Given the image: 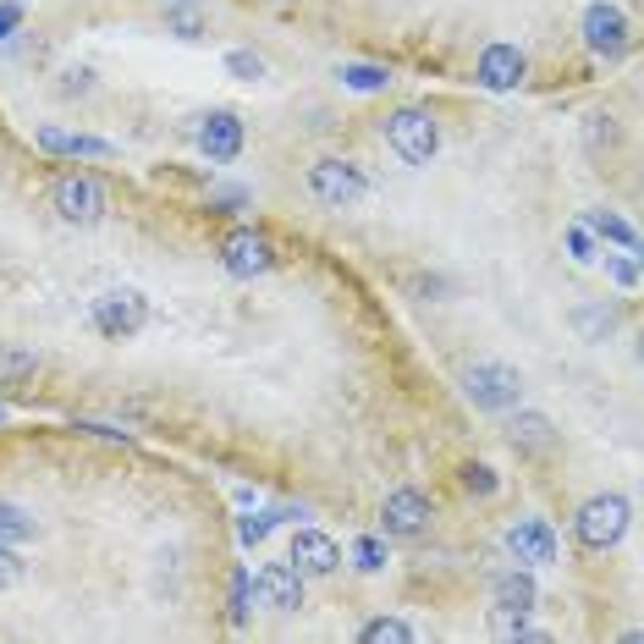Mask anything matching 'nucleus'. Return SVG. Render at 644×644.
Listing matches in <instances>:
<instances>
[{
  "instance_id": "obj_1",
  "label": "nucleus",
  "mask_w": 644,
  "mask_h": 644,
  "mask_svg": "<svg viewBox=\"0 0 644 644\" xmlns=\"http://www.w3.org/2000/svg\"><path fill=\"white\" fill-rule=\"evenodd\" d=\"M628 523H634L628 495H590V501L579 507V518H573V540H579L584 551H612V545L628 534Z\"/></svg>"
},
{
  "instance_id": "obj_2",
  "label": "nucleus",
  "mask_w": 644,
  "mask_h": 644,
  "mask_svg": "<svg viewBox=\"0 0 644 644\" xmlns=\"http://www.w3.org/2000/svg\"><path fill=\"white\" fill-rule=\"evenodd\" d=\"M463 386H469L474 408H484V413H507V408L523 402V375L512 364H495V358H474Z\"/></svg>"
},
{
  "instance_id": "obj_3",
  "label": "nucleus",
  "mask_w": 644,
  "mask_h": 644,
  "mask_svg": "<svg viewBox=\"0 0 644 644\" xmlns=\"http://www.w3.org/2000/svg\"><path fill=\"white\" fill-rule=\"evenodd\" d=\"M386 144H391V155L402 165H430V155H436V122H430V111L425 105L391 111L386 116Z\"/></svg>"
},
{
  "instance_id": "obj_4",
  "label": "nucleus",
  "mask_w": 644,
  "mask_h": 644,
  "mask_svg": "<svg viewBox=\"0 0 644 644\" xmlns=\"http://www.w3.org/2000/svg\"><path fill=\"white\" fill-rule=\"evenodd\" d=\"M309 193L320 198L325 209H352L369 193V176L352 161H320V165H309Z\"/></svg>"
},
{
  "instance_id": "obj_5",
  "label": "nucleus",
  "mask_w": 644,
  "mask_h": 644,
  "mask_svg": "<svg viewBox=\"0 0 644 644\" xmlns=\"http://www.w3.org/2000/svg\"><path fill=\"white\" fill-rule=\"evenodd\" d=\"M430 518H436V507H430V495H425L419 484H397V490L380 501V529H386L391 540H413V534H425Z\"/></svg>"
},
{
  "instance_id": "obj_6",
  "label": "nucleus",
  "mask_w": 644,
  "mask_h": 644,
  "mask_svg": "<svg viewBox=\"0 0 644 644\" xmlns=\"http://www.w3.org/2000/svg\"><path fill=\"white\" fill-rule=\"evenodd\" d=\"M248 601H259L270 612H298L304 606V573H298V562L293 556L287 562H265L254 573V584H248Z\"/></svg>"
},
{
  "instance_id": "obj_7",
  "label": "nucleus",
  "mask_w": 644,
  "mask_h": 644,
  "mask_svg": "<svg viewBox=\"0 0 644 644\" xmlns=\"http://www.w3.org/2000/svg\"><path fill=\"white\" fill-rule=\"evenodd\" d=\"M507 551H512V562H523V568H556L562 540H556V529H551L545 518H518V523L507 529Z\"/></svg>"
},
{
  "instance_id": "obj_8",
  "label": "nucleus",
  "mask_w": 644,
  "mask_h": 644,
  "mask_svg": "<svg viewBox=\"0 0 644 644\" xmlns=\"http://www.w3.org/2000/svg\"><path fill=\"white\" fill-rule=\"evenodd\" d=\"M584 44L595 50V55H623L628 44H634V28H628V17L617 11V6H606V0H595V6H584Z\"/></svg>"
},
{
  "instance_id": "obj_9",
  "label": "nucleus",
  "mask_w": 644,
  "mask_h": 644,
  "mask_svg": "<svg viewBox=\"0 0 644 644\" xmlns=\"http://www.w3.org/2000/svg\"><path fill=\"white\" fill-rule=\"evenodd\" d=\"M287 556L298 562V573L304 579H325V573H336L341 568V545L320 534V529H298L293 534V545H287Z\"/></svg>"
},
{
  "instance_id": "obj_10",
  "label": "nucleus",
  "mask_w": 644,
  "mask_h": 644,
  "mask_svg": "<svg viewBox=\"0 0 644 644\" xmlns=\"http://www.w3.org/2000/svg\"><path fill=\"white\" fill-rule=\"evenodd\" d=\"M198 150L209 155V165H226L243 155V122L232 116V111H209L204 122H198Z\"/></svg>"
},
{
  "instance_id": "obj_11",
  "label": "nucleus",
  "mask_w": 644,
  "mask_h": 644,
  "mask_svg": "<svg viewBox=\"0 0 644 644\" xmlns=\"http://www.w3.org/2000/svg\"><path fill=\"white\" fill-rule=\"evenodd\" d=\"M490 601H495L501 612H534L540 590H534V579H529V573L501 568V573H490Z\"/></svg>"
},
{
  "instance_id": "obj_12",
  "label": "nucleus",
  "mask_w": 644,
  "mask_h": 644,
  "mask_svg": "<svg viewBox=\"0 0 644 644\" xmlns=\"http://www.w3.org/2000/svg\"><path fill=\"white\" fill-rule=\"evenodd\" d=\"M165 33L198 39V33H204V11H198L193 0H171V6H165Z\"/></svg>"
},
{
  "instance_id": "obj_13",
  "label": "nucleus",
  "mask_w": 644,
  "mask_h": 644,
  "mask_svg": "<svg viewBox=\"0 0 644 644\" xmlns=\"http://www.w3.org/2000/svg\"><path fill=\"white\" fill-rule=\"evenodd\" d=\"M590 226H595V232H601V237H612V243H623V248H628V254H634V248H640V237H634V226H628V221H617V215H612V209H606V215H601V209H590Z\"/></svg>"
},
{
  "instance_id": "obj_14",
  "label": "nucleus",
  "mask_w": 644,
  "mask_h": 644,
  "mask_svg": "<svg viewBox=\"0 0 644 644\" xmlns=\"http://www.w3.org/2000/svg\"><path fill=\"white\" fill-rule=\"evenodd\" d=\"M226 72L243 78V83H259V78H265V61H259L254 50H232V55H226Z\"/></svg>"
},
{
  "instance_id": "obj_15",
  "label": "nucleus",
  "mask_w": 644,
  "mask_h": 644,
  "mask_svg": "<svg viewBox=\"0 0 644 644\" xmlns=\"http://www.w3.org/2000/svg\"><path fill=\"white\" fill-rule=\"evenodd\" d=\"M341 83L347 89H386V67H341Z\"/></svg>"
},
{
  "instance_id": "obj_16",
  "label": "nucleus",
  "mask_w": 644,
  "mask_h": 644,
  "mask_svg": "<svg viewBox=\"0 0 644 644\" xmlns=\"http://www.w3.org/2000/svg\"><path fill=\"white\" fill-rule=\"evenodd\" d=\"M364 640H419V628H408V623H397V617H380V623L364 628Z\"/></svg>"
},
{
  "instance_id": "obj_17",
  "label": "nucleus",
  "mask_w": 644,
  "mask_h": 644,
  "mask_svg": "<svg viewBox=\"0 0 644 644\" xmlns=\"http://www.w3.org/2000/svg\"><path fill=\"white\" fill-rule=\"evenodd\" d=\"M352 562H358L364 573H375V568H386V545H380V540H358V545H352Z\"/></svg>"
},
{
  "instance_id": "obj_18",
  "label": "nucleus",
  "mask_w": 644,
  "mask_h": 644,
  "mask_svg": "<svg viewBox=\"0 0 644 644\" xmlns=\"http://www.w3.org/2000/svg\"><path fill=\"white\" fill-rule=\"evenodd\" d=\"M463 474H469V490H474V495H495V490H501V480H495V474H490V469H484V463H474V469H463Z\"/></svg>"
},
{
  "instance_id": "obj_19",
  "label": "nucleus",
  "mask_w": 644,
  "mask_h": 644,
  "mask_svg": "<svg viewBox=\"0 0 644 644\" xmlns=\"http://www.w3.org/2000/svg\"><path fill=\"white\" fill-rule=\"evenodd\" d=\"M568 248H573V259H579V265H590V259H595V243H590V232H584V226H568Z\"/></svg>"
},
{
  "instance_id": "obj_20",
  "label": "nucleus",
  "mask_w": 644,
  "mask_h": 644,
  "mask_svg": "<svg viewBox=\"0 0 644 644\" xmlns=\"http://www.w3.org/2000/svg\"><path fill=\"white\" fill-rule=\"evenodd\" d=\"M17 28H22V6H11V0H0V44H6V39H11Z\"/></svg>"
}]
</instances>
